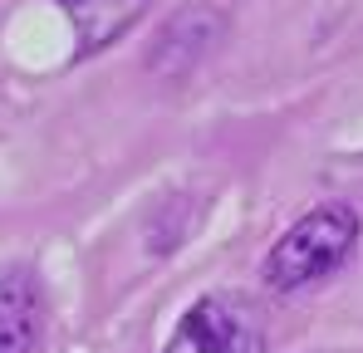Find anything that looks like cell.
Here are the masks:
<instances>
[{"label": "cell", "instance_id": "obj_1", "mask_svg": "<svg viewBox=\"0 0 363 353\" xmlns=\"http://www.w3.org/2000/svg\"><path fill=\"white\" fill-rule=\"evenodd\" d=\"M359 240H363L359 206L319 201L270 245V255L260 265V280H265V290H275V294H300L309 285H324V280H334L339 270L354 265Z\"/></svg>", "mask_w": 363, "mask_h": 353}, {"label": "cell", "instance_id": "obj_2", "mask_svg": "<svg viewBox=\"0 0 363 353\" xmlns=\"http://www.w3.org/2000/svg\"><path fill=\"white\" fill-rule=\"evenodd\" d=\"M162 353H265V319L245 294L211 290L186 304Z\"/></svg>", "mask_w": 363, "mask_h": 353}, {"label": "cell", "instance_id": "obj_3", "mask_svg": "<svg viewBox=\"0 0 363 353\" xmlns=\"http://www.w3.org/2000/svg\"><path fill=\"white\" fill-rule=\"evenodd\" d=\"M50 304L30 265H0V353H35L45 344Z\"/></svg>", "mask_w": 363, "mask_h": 353}, {"label": "cell", "instance_id": "obj_4", "mask_svg": "<svg viewBox=\"0 0 363 353\" xmlns=\"http://www.w3.org/2000/svg\"><path fill=\"white\" fill-rule=\"evenodd\" d=\"M55 5L74 25V40H79L74 55L89 59V55H99V50H108L113 40H123L147 15L152 0H55Z\"/></svg>", "mask_w": 363, "mask_h": 353}]
</instances>
